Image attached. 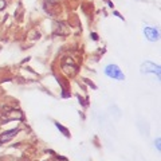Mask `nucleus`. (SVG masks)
<instances>
[{"label":"nucleus","mask_w":161,"mask_h":161,"mask_svg":"<svg viewBox=\"0 0 161 161\" xmlns=\"http://www.w3.org/2000/svg\"><path fill=\"white\" fill-rule=\"evenodd\" d=\"M4 4H6V3H4V2H3V0H0V9H2V8L4 7Z\"/></svg>","instance_id":"obj_7"},{"label":"nucleus","mask_w":161,"mask_h":161,"mask_svg":"<svg viewBox=\"0 0 161 161\" xmlns=\"http://www.w3.org/2000/svg\"><path fill=\"white\" fill-rule=\"evenodd\" d=\"M57 128H58V129H60V132H63V133H64V134H66V136H69V133L66 132V130H64V128L62 126V125H59V124H57Z\"/></svg>","instance_id":"obj_5"},{"label":"nucleus","mask_w":161,"mask_h":161,"mask_svg":"<svg viewBox=\"0 0 161 161\" xmlns=\"http://www.w3.org/2000/svg\"><path fill=\"white\" fill-rule=\"evenodd\" d=\"M16 133H18V129H12V130H9V132L4 133L3 136H0V142H7V141L11 140Z\"/></svg>","instance_id":"obj_4"},{"label":"nucleus","mask_w":161,"mask_h":161,"mask_svg":"<svg viewBox=\"0 0 161 161\" xmlns=\"http://www.w3.org/2000/svg\"><path fill=\"white\" fill-rule=\"evenodd\" d=\"M154 145H156V147H157V150H160V140H156Z\"/></svg>","instance_id":"obj_6"},{"label":"nucleus","mask_w":161,"mask_h":161,"mask_svg":"<svg viewBox=\"0 0 161 161\" xmlns=\"http://www.w3.org/2000/svg\"><path fill=\"white\" fill-rule=\"evenodd\" d=\"M144 34L150 42H156L158 39V31L156 28H152V27H145L144 30Z\"/></svg>","instance_id":"obj_3"},{"label":"nucleus","mask_w":161,"mask_h":161,"mask_svg":"<svg viewBox=\"0 0 161 161\" xmlns=\"http://www.w3.org/2000/svg\"><path fill=\"white\" fill-rule=\"evenodd\" d=\"M105 74L110 78H114V79H118V80H124L125 79V75L124 73L119 70V67L117 64H108L105 67Z\"/></svg>","instance_id":"obj_1"},{"label":"nucleus","mask_w":161,"mask_h":161,"mask_svg":"<svg viewBox=\"0 0 161 161\" xmlns=\"http://www.w3.org/2000/svg\"><path fill=\"white\" fill-rule=\"evenodd\" d=\"M141 71L145 73V74H149L152 73L154 75H157V77H160V66H157V64H154L152 62H145L142 66H141Z\"/></svg>","instance_id":"obj_2"}]
</instances>
